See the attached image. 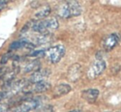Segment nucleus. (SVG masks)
I'll list each match as a JSON object with an SVG mask.
<instances>
[{
  "label": "nucleus",
  "mask_w": 121,
  "mask_h": 112,
  "mask_svg": "<svg viewBox=\"0 0 121 112\" xmlns=\"http://www.w3.org/2000/svg\"><path fill=\"white\" fill-rule=\"evenodd\" d=\"M69 112H82V111H81V110H79V109H75V110H72Z\"/></svg>",
  "instance_id": "obj_21"
},
{
  "label": "nucleus",
  "mask_w": 121,
  "mask_h": 112,
  "mask_svg": "<svg viewBox=\"0 0 121 112\" xmlns=\"http://www.w3.org/2000/svg\"><path fill=\"white\" fill-rule=\"evenodd\" d=\"M81 74H82V67L80 64L76 63L68 69L67 79L72 82H76L81 78Z\"/></svg>",
  "instance_id": "obj_8"
},
{
  "label": "nucleus",
  "mask_w": 121,
  "mask_h": 112,
  "mask_svg": "<svg viewBox=\"0 0 121 112\" xmlns=\"http://www.w3.org/2000/svg\"><path fill=\"white\" fill-rule=\"evenodd\" d=\"M13 55L11 53H7L5 54H4L2 56V59H1V61H0V63H1V64H5L8 63V61L9 60V59H10L11 57H12Z\"/></svg>",
  "instance_id": "obj_17"
},
{
  "label": "nucleus",
  "mask_w": 121,
  "mask_h": 112,
  "mask_svg": "<svg viewBox=\"0 0 121 112\" xmlns=\"http://www.w3.org/2000/svg\"><path fill=\"white\" fill-rule=\"evenodd\" d=\"M53 40V35L51 34H40V35L37 36L34 39L33 44L37 45H47Z\"/></svg>",
  "instance_id": "obj_12"
},
{
  "label": "nucleus",
  "mask_w": 121,
  "mask_h": 112,
  "mask_svg": "<svg viewBox=\"0 0 121 112\" xmlns=\"http://www.w3.org/2000/svg\"><path fill=\"white\" fill-rule=\"evenodd\" d=\"M24 47V42L22 40H17V41H14L12 42L9 45V50H19V49Z\"/></svg>",
  "instance_id": "obj_15"
},
{
  "label": "nucleus",
  "mask_w": 121,
  "mask_h": 112,
  "mask_svg": "<svg viewBox=\"0 0 121 112\" xmlns=\"http://www.w3.org/2000/svg\"><path fill=\"white\" fill-rule=\"evenodd\" d=\"M8 97H9L8 92H6L5 90L1 91V92H0V103H1L4 100H5L6 98H8Z\"/></svg>",
  "instance_id": "obj_18"
},
{
  "label": "nucleus",
  "mask_w": 121,
  "mask_h": 112,
  "mask_svg": "<svg viewBox=\"0 0 121 112\" xmlns=\"http://www.w3.org/2000/svg\"><path fill=\"white\" fill-rule=\"evenodd\" d=\"M119 112H121V110H120V111H119Z\"/></svg>",
  "instance_id": "obj_22"
},
{
  "label": "nucleus",
  "mask_w": 121,
  "mask_h": 112,
  "mask_svg": "<svg viewBox=\"0 0 121 112\" xmlns=\"http://www.w3.org/2000/svg\"><path fill=\"white\" fill-rule=\"evenodd\" d=\"M119 40H120V35H119L116 33L110 34L103 40V48L107 51H110L119 43Z\"/></svg>",
  "instance_id": "obj_7"
},
{
  "label": "nucleus",
  "mask_w": 121,
  "mask_h": 112,
  "mask_svg": "<svg viewBox=\"0 0 121 112\" xmlns=\"http://www.w3.org/2000/svg\"><path fill=\"white\" fill-rule=\"evenodd\" d=\"M46 54L45 50H34L33 52H32V53L30 54V56H32V57H42V56H43L44 54Z\"/></svg>",
  "instance_id": "obj_16"
},
{
  "label": "nucleus",
  "mask_w": 121,
  "mask_h": 112,
  "mask_svg": "<svg viewBox=\"0 0 121 112\" xmlns=\"http://www.w3.org/2000/svg\"><path fill=\"white\" fill-rule=\"evenodd\" d=\"M51 74V70L48 69H39L37 72H34L30 76V78L28 79V82L30 83H37L39 82L45 81V78L48 77Z\"/></svg>",
  "instance_id": "obj_9"
},
{
  "label": "nucleus",
  "mask_w": 121,
  "mask_h": 112,
  "mask_svg": "<svg viewBox=\"0 0 121 112\" xmlns=\"http://www.w3.org/2000/svg\"><path fill=\"white\" fill-rule=\"evenodd\" d=\"M51 83L46 81H42V82H39L37 83H30L29 82L22 91L26 92V93H32V92H35V93H42L47 91L51 89Z\"/></svg>",
  "instance_id": "obj_6"
},
{
  "label": "nucleus",
  "mask_w": 121,
  "mask_h": 112,
  "mask_svg": "<svg viewBox=\"0 0 121 112\" xmlns=\"http://www.w3.org/2000/svg\"><path fill=\"white\" fill-rule=\"evenodd\" d=\"M52 12V9H51V7L49 5H45L42 8H41L38 11L35 13V17L37 19H42L45 18V17H48L49 14Z\"/></svg>",
  "instance_id": "obj_14"
},
{
  "label": "nucleus",
  "mask_w": 121,
  "mask_h": 112,
  "mask_svg": "<svg viewBox=\"0 0 121 112\" xmlns=\"http://www.w3.org/2000/svg\"><path fill=\"white\" fill-rule=\"evenodd\" d=\"M82 13V8L77 1H69L61 4L58 8V15L61 18H71Z\"/></svg>",
  "instance_id": "obj_1"
},
{
  "label": "nucleus",
  "mask_w": 121,
  "mask_h": 112,
  "mask_svg": "<svg viewBox=\"0 0 121 112\" xmlns=\"http://www.w3.org/2000/svg\"><path fill=\"white\" fill-rule=\"evenodd\" d=\"M41 68V62L38 59H33V60L28 62L25 65L23 69V72L27 73L31 72H37Z\"/></svg>",
  "instance_id": "obj_13"
},
{
  "label": "nucleus",
  "mask_w": 121,
  "mask_h": 112,
  "mask_svg": "<svg viewBox=\"0 0 121 112\" xmlns=\"http://www.w3.org/2000/svg\"><path fill=\"white\" fill-rule=\"evenodd\" d=\"M59 27V22L56 17H50L45 20L38 21L32 23V30L39 34H51Z\"/></svg>",
  "instance_id": "obj_2"
},
{
  "label": "nucleus",
  "mask_w": 121,
  "mask_h": 112,
  "mask_svg": "<svg viewBox=\"0 0 121 112\" xmlns=\"http://www.w3.org/2000/svg\"><path fill=\"white\" fill-rule=\"evenodd\" d=\"M40 105L41 100L39 98H27L14 107L12 110L13 112H29L38 108Z\"/></svg>",
  "instance_id": "obj_4"
},
{
  "label": "nucleus",
  "mask_w": 121,
  "mask_h": 112,
  "mask_svg": "<svg viewBox=\"0 0 121 112\" xmlns=\"http://www.w3.org/2000/svg\"><path fill=\"white\" fill-rule=\"evenodd\" d=\"M106 68V63L103 59H97L91 64L87 70V77L89 79H95L104 73Z\"/></svg>",
  "instance_id": "obj_5"
},
{
  "label": "nucleus",
  "mask_w": 121,
  "mask_h": 112,
  "mask_svg": "<svg viewBox=\"0 0 121 112\" xmlns=\"http://www.w3.org/2000/svg\"><path fill=\"white\" fill-rule=\"evenodd\" d=\"M71 91V87L67 83H60L56 86L52 92V96L54 97H61L68 94Z\"/></svg>",
  "instance_id": "obj_11"
},
{
  "label": "nucleus",
  "mask_w": 121,
  "mask_h": 112,
  "mask_svg": "<svg viewBox=\"0 0 121 112\" xmlns=\"http://www.w3.org/2000/svg\"><path fill=\"white\" fill-rule=\"evenodd\" d=\"M65 54H66V48L64 45H56L47 50V51L46 52V56L50 63L57 64L64 57Z\"/></svg>",
  "instance_id": "obj_3"
},
{
  "label": "nucleus",
  "mask_w": 121,
  "mask_h": 112,
  "mask_svg": "<svg viewBox=\"0 0 121 112\" xmlns=\"http://www.w3.org/2000/svg\"><path fill=\"white\" fill-rule=\"evenodd\" d=\"M99 92L98 89L95 88H90L84 90L81 92V97L86 100L89 103H94L96 100H97L98 97H99Z\"/></svg>",
  "instance_id": "obj_10"
},
{
  "label": "nucleus",
  "mask_w": 121,
  "mask_h": 112,
  "mask_svg": "<svg viewBox=\"0 0 121 112\" xmlns=\"http://www.w3.org/2000/svg\"><path fill=\"white\" fill-rule=\"evenodd\" d=\"M9 110V105L6 104H0V112H7Z\"/></svg>",
  "instance_id": "obj_19"
},
{
  "label": "nucleus",
  "mask_w": 121,
  "mask_h": 112,
  "mask_svg": "<svg viewBox=\"0 0 121 112\" xmlns=\"http://www.w3.org/2000/svg\"><path fill=\"white\" fill-rule=\"evenodd\" d=\"M7 5H8V1H3V0H0V11H2Z\"/></svg>",
  "instance_id": "obj_20"
}]
</instances>
